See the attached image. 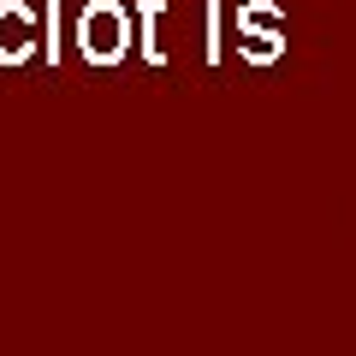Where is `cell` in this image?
Instances as JSON below:
<instances>
[{
  "label": "cell",
  "mask_w": 356,
  "mask_h": 356,
  "mask_svg": "<svg viewBox=\"0 0 356 356\" xmlns=\"http://www.w3.org/2000/svg\"><path fill=\"white\" fill-rule=\"evenodd\" d=\"M77 54L89 65H119L131 54V13L119 0H89L77 13Z\"/></svg>",
  "instance_id": "1"
},
{
  "label": "cell",
  "mask_w": 356,
  "mask_h": 356,
  "mask_svg": "<svg viewBox=\"0 0 356 356\" xmlns=\"http://www.w3.org/2000/svg\"><path fill=\"white\" fill-rule=\"evenodd\" d=\"M42 42H48V65H54L60 60V0H48V36Z\"/></svg>",
  "instance_id": "7"
},
{
  "label": "cell",
  "mask_w": 356,
  "mask_h": 356,
  "mask_svg": "<svg viewBox=\"0 0 356 356\" xmlns=\"http://www.w3.org/2000/svg\"><path fill=\"white\" fill-rule=\"evenodd\" d=\"M137 13H143V60H149V65H166V48H161L166 0H137Z\"/></svg>",
  "instance_id": "4"
},
{
  "label": "cell",
  "mask_w": 356,
  "mask_h": 356,
  "mask_svg": "<svg viewBox=\"0 0 356 356\" xmlns=\"http://www.w3.org/2000/svg\"><path fill=\"white\" fill-rule=\"evenodd\" d=\"M42 48V24L24 0H0V65H24Z\"/></svg>",
  "instance_id": "2"
},
{
  "label": "cell",
  "mask_w": 356,
  "mask_h": 356,
  "mask_svg": "<svg viewBox=\"0 0 356 356\" xmlns=\"http://www.w3.org/2000/svg\"><path fill=\"white\" fill-rule=\"evenodd\" d=\"M238 54L250 65H273V60H285V36H250V30H238Z\"/></svg>",
  "instance_id": "5"
},
{
  "label": "cell",
  "mask_w": 356,
  "mask_h": 356,
  "mask_svg": "<svg viewBox=\"0 0 356 356\" xmlns=\"http://www.w3.org/2000/svg\"><path fill=\"white\" fill-rule=\"evenodd\" d=\"M238 30H250V36H285V13L273 6V0H243L238 6Z\"/></svg>",
  "instance_id": "3"
},
{
  "label": "cell",
  "mask_w": 356,
  "mask_h": 356,
  "mask_svg": "<svg viewBox=\"0 0 356 356\" xmlns=\"http://www.w3.org/2000/svg\"><path fill=\"white\" fill-rule=\"evenodd\" d=\"M202 54H208V65H220L226 60V13H220V0H208V13H202Z\"/></svg>",
  "instance_id": "6"
}]
</instances>
